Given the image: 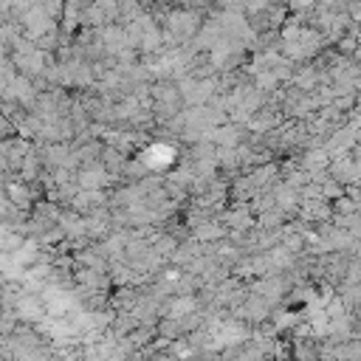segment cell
<instances>
[{"mask_svg": "<svg viewBox=\"0 0 361 361\" xmlns=\"http://www.w3.org/2000/svg\"><path fill=\"white\" fill-rule=\"evenodd\" d=\"M6 192H8V200H11L14 206H28V203H31L28 189H25V186H20L17 180H11V183L6 186Z\"/></svg>", "mask_w": 361, "mask_h": 361, "instance_id": "6da1fadb", "label": "cell"}]
</instances>
